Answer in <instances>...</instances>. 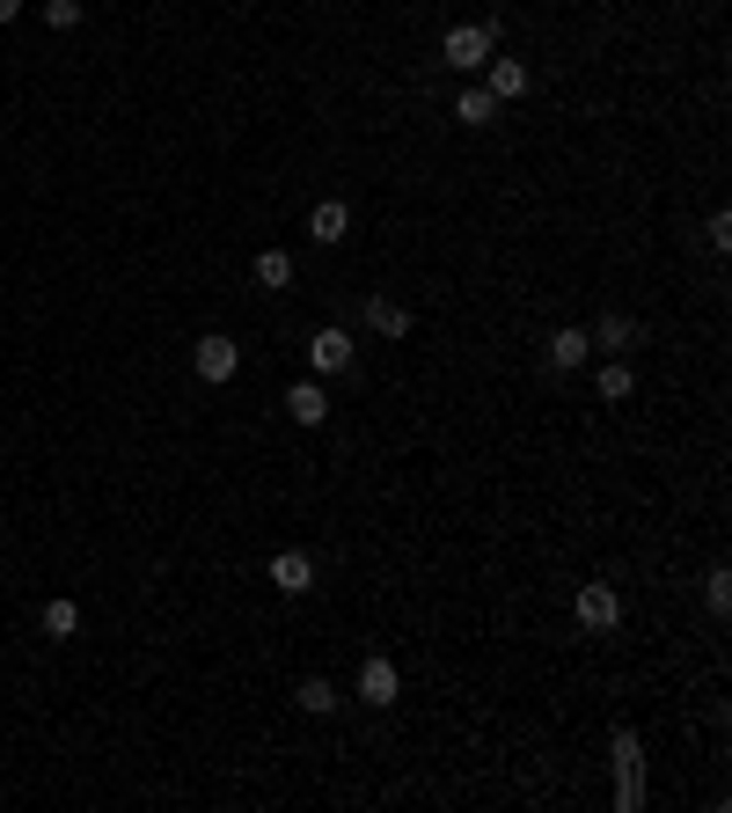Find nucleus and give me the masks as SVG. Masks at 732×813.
<instances>
[{"mask_svg": "<svg viewBox=\"0 0 732 813\" xmlns=\"http://www.w3.org/2000/svg\"><path fill=\"white\" fill-rule=\"evenodd\" d=\"M359 696L366 704H395V660H366L359 667Z\"/></svg>", "mask_w": 732, "mask_h": 813, "instance_id": "obj_9", "label": "nucleus"}, {"mask_svg": "<svg viewBox=\"0 0 732 813\" xmlns=\"http://www.w3.org/2000/svg\"><path fill=\"white\" fill-rule=\"evenodd\" d=\"M286 419H293V425H322V419H330V396H322V381H293V389H286Z\"/></svg>", "mask_w": 732, "mask_h": 813, "instance_id": "obj_5", "label": "nucleus"}, {"mask_svg": "<svg viewBox=\"0 0 732 813\" xmlns=\"http://www.w3.org/2000/svg\"><path fill=\"white\" fill-rule=\"evenodd\" d=\"M704 601L725 616V609H732V572H710V579H704Z\"/></svg>", "mask_w": 732, "mask_h": 813, "instance_id": "obj_19", "label": "nucleus"}, {"mask_svg": "<svg viewBox=\"0 0 732 813\" xmlns=\"http://www.w3.org/2000/svg\"><path fill=\"white\" fill-rule=\"evenodd\" d=\"M308 227H316V243H344V235H352V213L330 198V205H316V221H308Z\"/></svg>", "mask_w": 732, "mask_h": 813, "instance_id": "obj_13", "label": "nucleus"}, {"mask_svg": "<svg viewBox=\"0 0 732 813\" xmlns=\"http://www.w3.org/2000/svg\"><path fill=\"white\" fill-rule=\"evenodd\" d=\"M271 587H279V593H308V587H316V565H308L300 550H279V557H271Z\"/></svg>", "mask_w": 732, "mask_h": 813, "instance_id": "obj_6", "label": "nucleus"}, {"mask_svg": "<svg viewBox=\"0 0 732 813\" xmlns=\"http://www.w3.org/2000/svg\"><path fill=\"white\" fill-rule=\"evenodd\" d=\"M45 23L51 30H73V23H81V0H45Z\"/></svg>", "mask_w": 732, "mask_h": 813, "instance_id": "obj_20", "label": "nucleus"}, {"mask_svg": "<svg viewBox=\"0 0 732 813\" xmlns=\"http://www.w3.org/2000/svg\"><path fill=\"white\" fill-rule=\"evenodd\" d=\"M257 279H264V286H293V257L286 249H264V257H257Z\"/></svg>", "mask_w": 732, "mask_h": 813, "instance_id": "obj_15", "label": "nucleus"}, {"mask_svg": "<svg viewBox=\"0 0 732 813\" xmlns=\"http://www.w3.org/2000/svg\"><path fill=\"white\" fill-rule=\"evenodd\" d=\"M366 322H374V330H381V338H411V308H395V301H366Z\"/></svg>", "mask_w": 732, "mask_h": 813, "instance_id": "obj_11", "label": "nucleus"}, {"mask_svg": "<svg viewBox=\"0 0 732 813\" xmlns=\"http://www.w3.org/2000/svg\"><path fill=\"white\" fill-rule=\"evenodd\" d=\"M308 367H316V374H344V367H352V338H344V330H316V338H308Z\"/></svg>", "mask_w": 732, "mask_h": 813, "instance_id": "obj_4", "label": "nucleus"}, {"mask_svg": "<svg viewBox=\"0 0 732 813\" xmlns=\"http://www.w3.org/2000/svg\"><path fill=\"white\" fill-rule=\"evenodd\" d=\"M191 367H198V381H235V367H243V352H235V338H198Z\"/></svg>", "mask_w": 732, "mask_h": 813, "instance_id": "obj_3", "label": "nucleus"}, {"mask_svg": "<svg viewBox=\"0 0 732 813\" xmlns=\"http://www.w3.org/2000/svg\"><path fill=\"white\" fill-rule=\"evenodd\" d=\"M586 338H593V345H609V352H623V345H630V322H623V316H601Z\"/></svg>", "mask_w": 732, "mask_h": 813, "instance_id": "obj_16", "label": "nucleus"}, {"mask_svg": "<svg viewBox=\"0 0 732 813\" xmlns=\"http://www.w3.org/2000/svg\"><path fill=\"white\" fill-rule=\"evenodd\" d=\"M601 396H609V403H623V396H630V367H623V360H609V367H601Z\"/></svg>", "mask_w": 732, "mask_h": 813, "instance_id": "obj_18", "label": "nucleus"}, {"mask_svg": "<svg viewBox=\"0 0 732 813\" xmlns=\"http://www.w3.org/2000/svg\"><path fill=\"white\" fill-rule=\"evenodd\" d=\"M615 616H623L615 587H579V623H586V631H609Z\"/></svg>", "mask_w": 732, "mask_h": 813, "instance_id": "obj_8", "label": "nucleus"}, {"mask_svg": "<svg viewBox=\"0 0 732 813\" xmlns=\"http://www.w3.org/2000/svg\"><path fill=\"white\" fill-rule=\"evenodd\" d=\"M615 806L623 813L645 806V747H637V733H615Z\"/></svg>", "mask_w": 732, "mask_h": 813, "instance_id": "obj_1", "label": "nucleus"}, {"mask_svg": "<svg viewBox=\"0 0 732 813\" xmlns=\"http://www.w3.org/2000/svg\"><path fill=\"white\" fill-rule=\"evenodd\" d=\"M293 704H300V711H308V718H322V711H338V690H330V682H322V674H308V682H300V696H293Z\"/></svg>", "mask_w": 732, "mask_h": 813, "instance_id": "obj_14", "label": "nucleus"}, {"mask_svg": "<svg viewBox=\"0 0 732 813\" xmlns=\"http://www.w3.org/2000/svg\"><path fill=\"white\" fill-rule=\"evenodd\" d=\"M586 352H593V338H586V330H557V338H550V367L571 374V367L586 360Z\"/></svg>", "mask_w": 732, "mask_h": 813, "instance_id": "obj_10", "label": "nucleus"}, {"mask_svg": "<svg viewBox=\"0 0 732 813\" xmlns=\"http://www.w3.org/2000/svg\"><path fill=\"white\" fill-rule=\"evenodd\" d=\"M491 118H498L491 89H462V96H454V125H491Z\"/></svg>", "mask_w": 732, "mask_h": 813, "instance_id": "obj_12", "label": "nucleus"}, {"mask_svg": "<svg viewBox=\"0 0 732 813\" xmlns=\"http://www.w3.org/2000/svg\"><path fill=\"white\" fill-rule=\"evenodd\" d=\"M439 51H447V67H454V74H469V67H484V59H491V30L484 23H454Z\"/></svg>", "mask_w": 732, "mask_h": 813, "instance_id": "obj_2", "label": "nucleus"}, {"mask_svg": "<svg viewBox=\"0 0 732 813\" xmlns=\"http://www.w3.org/2000/svg\"><path fill=\"white\" fill-rule=\"evenodd\" d=\"M484 67H491V103H520V96H528V81H535L520 59H484Z\"/></svg>", "mask_w": 732, "mask_h": 813, "instance_id": "obj_7", "label": "nucleus"}, {"mask_svg": "<svg viewBox=\"0 0 732 813\" xmlns=\"http://www.w3.org/2000/svg\"><path fill=\"white\" fill-rule=\"evenodd\" d=\"M15 15H23V0H0V23H15Z\"/></svg>", "mask_w": 732, "mask_h": 813, "instance_id": "obj_22", "label": "nucleus"}, {"mask_svg": "<svg viewBox=\"0 0 732 813\" xmlns=\"http://www.w3.org/2000/svg\"><path fill=\"white\" fill-rule=\"evenodd\" d=\"M710 249H732V213H710Z\"/></svg>", "mask_w": 732, "mask_h": 813, "instance_id": "obj_21", "label": "nucleus"}, {"mask_svg": "<svg viewBox=\"0 0 732 813\" xmlns=\"http://www.w3.org/2000/svg\"><path fill=\"white\" fill-rule=\"evenodd\" d=\"M73 623H81L73 601H45V631H51V638H73Z\"/></svg>", "mask_w": 732, "mask_h": 813, "instance_id": "obj_17", "label": "nucleus"}]
</instances>
